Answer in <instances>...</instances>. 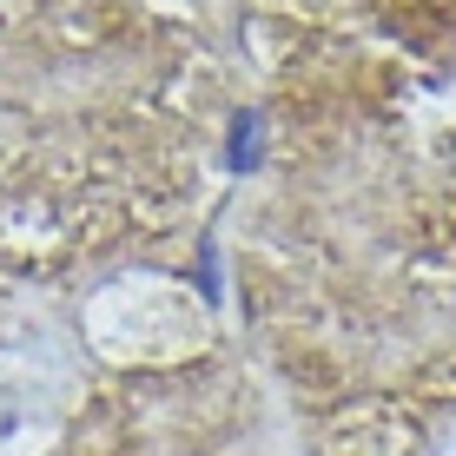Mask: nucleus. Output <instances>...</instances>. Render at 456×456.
<instances>
[{
	"instance_id": "nucleus-1",
	"label": "nucleus",
	"mask_w": 456,
	"mask_h": 456,
	"mask_svg": "<svg viewBox=\"0 0 456 456\" xmlns=\"http://www.w3.org/2000/svg\"><path fill=\"white\" fill-rule=\"evenodd\" d=\"M265 166V113L258 106H239L232 113V126H225V172H258Z\"/></svg>"
},
{
	"instance_id": "nucleus-2",
	"label": "nucleus",
	"mask_w": 456,
	"mask_h": 456,
	"mask_svg": "<svg viewBox=\"0 0 456 456\" xmlns=\"http://www.w3.org/2000/svg\"><path fill=\"white\" fill-rule=\"evenodd\" d=\"M192 285H199V297H206V305H225V258H218L212 239L192 251Z\"/></svg>"
}]
</instances>
